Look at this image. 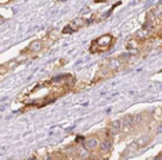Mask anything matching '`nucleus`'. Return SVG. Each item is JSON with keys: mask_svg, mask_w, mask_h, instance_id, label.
Here are the masks:
<instances>
[{"mask_svg": "<svg viewBox=\"0 0 162 160\" xmlns=\"http://www.w3.org/2000/svg\"><path fill=\"white\" fill-rule=\"evenodd\" d=\"M113 41H114V38L109 35L100 37L99 39L95 40L91 43V52H103V50H109V47L112 45Z\"/></svg>", "mask_w": 162, "mask_h": 160, "instance_id": "nucleus-1", "label": "nucleus"}, {"mask_svg": "<svg viewBox=\"0 0 162 160\" xmlns=\"http://www.w3.org/2000/svg\"><path fill=\"white\" fill-rule=\"evenodd\" d=\"M85 146H86V148L90 149V148L95 147V146H97V141H96V140H89L88 142H86Z\"/></svg>", "mask_w": 162, "mask_h": 160, "instance_id": "nucleus-2", "label": "nucleus"}]
</instances>
